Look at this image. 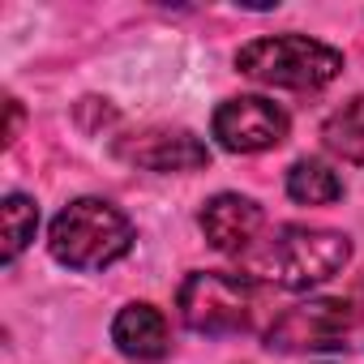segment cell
<instances>
[{
	"label": "cell",
	"mask_w": 364,
	"mask_h": 364,
	"mask_svg": "<svg viewBox=\"0 0 364 364\" xmlns=\"http://www.w3.org/2000/svg\"><path fill=\"white\" fill-rule=\"evenodd\" d=\"M116 154L124 163H137L146 171H198L210 163V150L206 141H198L193 133L185 129H154V133H137V137H124L116 146Z\"/></svg>",
	"instance_id": "52a82bcc"
},
{
	"label": "cell",
	"mask_w": 364,
	"mask_h": 364,
	"mask_svg": "<svg viewBox=\"0 0 364 364\" xmlns=\"http://www.w3.org/2000/svg\"><path fill=\"white\" fill-rule=\"evenodd\" d=\"M321 141H326L330 154H338V159H347V163H364V95L347 99L338 112L326 116Z\"/></svg>",
	"instance_id": "30bf717a"
},
{
	"label": "cell",
	"mask_w": 364,
	"mask_h": 364,
	"mask_svg": "<svg viewBox=\"0 0 364 364\" xmlns=\"http://www.w3.org/2000/svg\"><path fill=\"white\" fill-rule=\"evenodd\" d=\"M287 198L300 202V206H330V202L343 198V180H338L326 163L300 159V163H291V171H287Z\"/></svg>",
	"instance_id": "8fae6325"
},
{
	"label": "cell",
	"mask_w": 364,
	"mask_h": 364,
	"mask_svg": "<svg viewBox=\"0 0 364 364\" xmlns=\"http://www.w3.org/2000/svg\"><path fill=\"white\" fill-rule=\"evenodd\" d=\"M210 133L232 154H257V150H270L287 137V112L270 99L240 95V99L219 103V112L210 120Z\"/></svg>",
	"instance_id": "8992f818"
},
{
	"label": "cell",
	"mask_w": 364,
	"mask_h": 364,
	"mask_svg": "<svg viewBox=\"0 0 364 364\" xmlns=\"http://www.w3.org/2000/svg\"><path fill=\"white\" fill-rule=\"evenodd\" d=\"M351 257L347 236L326 228H283L266 240V249L253 257V270L287 291H309L326 279H334Z\"/></svg>",
	"instance_id": "7a4b0ae2"
},
{
	"label": "cell",
	"mask_w": 364,
	"mask_h": 364,
	"mask_svg": "<svg viewBox=\"0 0 364 364\" xmlns=\"http://www.w3.org/2000/svg\"><path fill=\"white\" fill-rule=\"evenodd\" d=\"M355 326V309L347 300H304V304H291L283 309L270 330H266V347L270 351H283V355H296V351H330V347H343V338L351 334Z\"/></svg>",
	"instance_id": "5b68a950"
},
{
	"label": "cell",
	"mask_w": 364,
	"mask_h": 364,
	"mask_svg": "<svg viewBox=\"0 0 364 364\" xmlns=\"http://www.w3.org/2000/svg\"><path fill=\"white\" fill-rule=\"evenodd\" d=\"M180 317L193 334H245L257 321L262 291L249 274L228 270H198L180 283Z\"/></svg>",
	"instance_id": "3957f363"
},
{
	"label": "cell",
	"mask_w": 364,
	"mask_h": 364,
	"mask_svg": "<svg viewBox=\"0 0 364 364\" xmlns=\"http://www.w3.org/2000/svg\"><path fill=\"white\" fill-rule=\"evenodd\" d=\"M236 69L253 82H266V86L317 90L343 73V56L317 39H304V35H274V39L245 43L236 52Z\"/></svg>",
	"instance_id": "277c9868"
},
{
	"label": "cell",
	"mask_w": 364,
	"mask_h": 364,
	"mask_svg": "<svg viewBox=\"0 0 364 364\" xmlns=\"http://www.w3.org/2000/svg\"><path fill=\"white\" fill-rule=\"evenodd\" d=\"M35 228H39V206L22 193L5 198V262H14L35 240Z\"/></svg>",
	"instance_id": "7c38bea8"
},
{
	"label": "cell",
	"mask_w": 364,
	"mask_h": 364,
	"mask_svg": "<svg viewBox=\"0 0 364 364\" xmlns=\"http://www.w3.org/2000/svg\"><path fill=\"white\" fill-rule=\"evenodd\" d=\"M52 257L69 270H103L133 249L129 219L103 198L69 202L52 223Z\"/></svg>",
	"instance_id": "6da1fadb"
},
{
	"label": "cell",
	"mask_w": 364,
	"mask_h": 364,
	"mask_svg": "<svg viewBox=\"0 0 364 364\" xmlns=\"http://www.w3.org/2000/svg\"><path fill=\"white\" fill-rule=\"evenodd\" d=\"M18 124H22V107H18V99H9V133H5V141H18Z\"/></svg>",
	"instance_id": "4fadbf2b"
},
{
	"label": "cell",
	"mask_w": 364,
	"mask_h": 364,
	"mask_svg": "<svg viewBox=\"0 0 364 364\" xmlns=\"http://www.w3.org/2000/svg\"><path fill=\"white\" fill-rule=\"evenodd\" d=\"M266 215L257 202L240 198V193H219L202 206V232L219 253H245L253 249V240L262 236Z\"/></svg>",
	"instance_id": "ba28073f"
},
{
	"label": "cell",
	"mask_w": 364,
	"mask_h": 364,
	"mask_svg": "<svg viewBox=\"0 0 364 364\" xmlns=\"http://www.w3.org/2000/svg\"><path fill=\"white\" fill-rule=\"evenodd\" d=\"M112 343L129 360H163L167 355V321L154 304H124L112 321Z\"/></svg>",
	"instance_id": "9c48e42d"
}]
</instances>
